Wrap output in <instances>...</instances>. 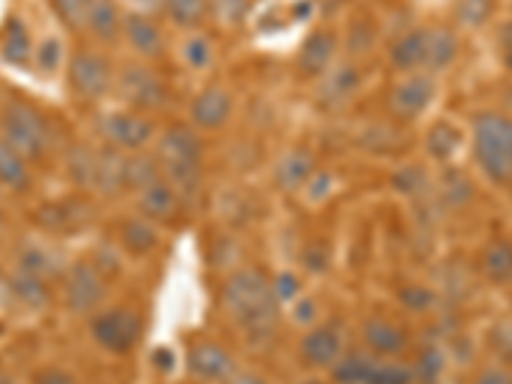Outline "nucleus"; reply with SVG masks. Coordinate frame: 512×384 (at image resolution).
Wrapping results in <instances>:
<instances>
[{
	"label": "nucleus",
	"mask_w": 512,
	"mask_h": 384,
	"mask_svg": "<svg viewBox=\"0 0 512 384\" xmlns=\"http://www.w3.org/2000/svg\"><path fill=\"white\" fill-rule=\"evenodd\" d=\"M221 300L228 318L254 338L269 336L280 320V300L262 269L244 267L228 274L221 287Z\"/></svg>",
	"instance_id": "nucleus-1"
},
{
	"label": "nucleus",
	"mask_w": 512,
	"mask_h": 384,
	"mask_svg": "<svg viewBox=\"0 0 512 384\" xmlns=\"http://www.w3.org/2000/svg\"><path fill=\"white\" fill-rule=\"evenodd\" d=\"M154 157H157L164 180L172 182L187 203L192 192L200 190V182H203V134L195 131L187 121L167 126L164 131H159L157 141H154Z\"/></svg>",
	"instance_id": "nucleus-2"
},
{
	"label": "nucleus",
	"mask_w": 512,
	"mask_h": 384,
	"mask_svg": "<svg viewBox=\"0 0 512 384\" xmlns=\"http://www.w3.org/2000/svg\"><path fill=\"white\" fill-rule=\"evenodd\" d=\"M0 136L31 164L44 162L54 146L52 121L24 98H8L0 105Z\"/></svg>",
	"instance_id": "nucleus-3"
},
{
	"label": "nucleus",
	"mask_w": 512,
	"mask_h": 384,
	"mask_svg": "<svg viewBox=\"0 0 512 384\" xmlns=\"http://www.w3.org/2000/svg\"><path fill=\"white\" fill-rule=\"evenodd\" d=\"M116 62L98 44L72 49L64 67V80L75 100L85 105H98L116 90Z\"/></svg>",
	"instance_id": "nucleus-4"
},
{
	"label": "nucleus",
	"mask_w": 512,
	"mask_h": 384,
	"mask_svg": "<svg viewBox=\"0 0 512 384\" xmlns=\"http://www.w3.org/2000/svg\"><path fill=\"white\" fill-rule=\"evenodd\" d=\"M474 159L492 182L512 180V118L479 113L472 126Z\"/></svg>",
	"instance_id": "nucleus-5"
},
{
	"label": "nucleus",
	"mask_w": 512,
	"mask_h": 384,
	"mask_svg": "<svg viewBox=\"0 0 512 384\" xmlns=\"http://www.w3.org/2000/svg\"><path fill=\"white\" fill-rule=\"evenodd\" d=\"M113 95H118V100L126 108L154 116V111H162L164 105H167L169 88L154 64L131 59V62L118 67Z\"/></svg>",
	"instance_id": "nucleus-6"
},
{
	"label": "nucleus",
	"mask_w": 512,
	"mask_h": 384,
	"mask_svg": "<svg viewBox=\"0 0 512 384\" xmlns=\"http://www.w3.org/2000/svg\"><path fill=\"white\" fill-rule=\"evenodd\" d=\"M98 134L108 149H116L121 154L146 152L157 141L159 128L154 116L134 111V108H113L98 118Z\"/></svg>",
	"instance_id": "nucleus-7"
},
{
	"label": "nucleus",
	"mask_w": 512,
	"mask_h": 384,
	"mask_svg": "<svg viewBox=\"0 0 512 384\" xmlns=\"http://www.w3.org/2000/svg\"><path fill=\"white\" fill-rule=\"evenodd\" d=\"M90 336L108 354L123 356L139 346L144 336V318L136 308L116 305L108 310H95L90 318Z\"/></svg>",
	"instance_id": "nucleus-8"
},
{
	"label": "nucleus",
	"mask_w": 512,
	"mask_h": 384,
	"mask_svg": "<svg viewBox=\"0 0 512 384\" xmlns=\"http://www.w3.org/2000/svg\"><path fill=\"white\" fill-rule=\"evenodd\" d=\"M121 41L128 47L131 57L149 64L162 62L169 54V49H172L169 47V36L162 21L154 13L144 11V8L126 11V16H123Z\"/></svg>",
	"instance_id": "nucleus-9"
},
{
	"label": "nucleus",
	"mask_w": 512,
	"mask_h": 384,
	"mask_svg": "<svg viewBox=\"0 0 512 384\" xmlns=\"http://www.w3.org/2000/svg\"><path fill=\"white\" fill-rule=\"evenodd\" d=\"M436 95V75H431V72H408V75H397V80L390 85L387 108H390L397 121L413 123L420 116H425Z\"/></svg>",
	"instance_id": "nucleus-10"
},
{
	"label": "nucleus",
	"mask_w": 512,
	"mask_h": 384,
	"mask_svg": "<svg viewBox=\"0 0 512 384\" xmlns=\"http://www.w3.org/2000/svg\"><path fill=\"white\" fill-rule=\"evenodd\" d=\"M236 116V98L221 82L205 85L187 103V123L200 134H218Z\"/></svg>",
	"instance_id": "nucleus-11"
},
{
	"label": "nucleus",
	"mask_w": 512,
	"mask_h": 384,
	"mask_svg": "<svg viewBox=\"0 0 512 384\" xmlns=\"http://www.w3.org/2000/svg\"><path fill=\"white\" fill-rule=\"evenodd\" d=\"M108 295L105 274L93 262H75L64 274V305L72 313L93 315Z\"/></svg>",
	"instance_id": "nucleus-12"
},
{
	"label": "nucleus",
	"mask_w": 512,
	"mask_h": 384,
	"mask_svg": "<svg viewBox=\"0 0 512 384\" xmlns=\"http://www.w3.org/2000/svg\"><path fill=\"white\" fill-rule=\"evenodd\" d=\"M333 369L341 384H410L415 379L410 369L374 354L344 356Z\"/></svg>",
	"instance_id": "nucleus-13"
},
{
	"label": "nucleus",
	"mask_w": 512,
	"mask_h": 384,
	"mask_svg": "<svg viewBox=\"0 0 512 384\" xmlns=\"http://www.w3.org/2000/svg\"><path fill=\"white\" fill-rule=\"evenodd\" d=\"M341 52V36L331 26H318L303 39L297 49L295 67L303 80H320L338 62Z\"/></svg>",
	"instance_id": "nucleus-14"
},
{
	"label": "nucleus",
	"mask_w": 512,
	"mask_h": 384,
	"mask_svg": "<svg viewBox=\"0 0 512 384\" xmlns=\"http://www.w3.org/2000/svg\"><path fill=\"white\" fill-rule=\"evenodd\" d=\"M187 372L203 384H223L236 372V361L223 344L200 338L187 349Z\"/></svg>",
	"instance_id": "nucleus-15"
},
{
	"label": "nucleus",
	"mask_w": 512,
	"mask_h": 384,
	"mask_svg": "<svg viewBox=\"0 0 512 384\" xmlns=\"http://www.w3.org/2000/svg\"><path fill=\"white\" fill-rule=\"evenodd\" d=\"M361 82H364V75H361L359 64H354L351 59L336 62L318 80V103L328 111L344 108L346 103H351L359 95Z\"/></svg>",
	"instance_id": "nucleus-16"
},
{
	"label": "nucleus",
	"mask_w": 512,
	"mask_h": 384,
	"mask_svg": "<svg viewBox=\"0 0 512 384\" xmlns=\"http://www.w3.org/2000/svg\"><path fill=\"white\" fill-rule=\"evenodd\" d=\"M34 47V31H31V24L26 21L24 13H8L0 24V59L16 70H31Z\"/></svg>",
	"instance_id": "nucleus-17"
},
{
	"label": "nucleus",
	"mask_w": 512,
	"mask_h": 384,
	"mask_svg": "<svg viewBox=\"0 0 512 384\" xmlns=\"http://www.w3.org/2000/svg\"><path fill=\"white\" fill-rule=\"evenodd\" d=\"M136 195V208H139V216L149 218L152 223H172L185 208V200H182L180 192L175 190V185L169 180H164V175L159 180L149 182L146 187H141Z\"/></svg>",
	"instance_id": "nucleus-18"
},
{
	"label": "nucleus",
	"mask_w": 512,
	"mask_h": 384,
	"mask_svg": "<svg viewBox=\"0 0 512 384\" xmlns=\"http://www.w3.org/2000/svg\"><path fill=\"white\" fill-rule=\"evenodd\" d=\"M177 62L190 75H205L216 67L218 62V44L205 29L180 31L175 47Z\"/></svg>",
	"instance_id": "nucleus-19"
},
{
	"label": "nucleus",
	"mask_w": 512,
	"mask_h": 384,
	"mask_svg": "<svg viewBox=\"0 0 512 384\" xmlns=\"http://www.w3.org/2000/svg\"><path fill=\"white\" fill-rule=\"evenodd\" d=\"M300 354L310 367L333 369L338 361L344 359V336L336 326H328V323L313 326L300 341Z\"/></svg>",
	"instance_id": "nucleus-20"
},
{
	"label": "nucleus",
	"mask_w": 512,
	"mask_h": 384,
	"mask_svg": "<svg viewBox=\"0 0 512 384\" xmlns=\"http://www.w3.org/2000/svg\"><path fill=\"white\" fill-rule=\"evenodd\" d=\"M315 172H318V167H315V157L310 154V149H305V146H292V149L282 152L280 159L274 162L272 180L282 192L295 195V192L305 190V185H308Z\"/></svg>",
	"instance_id": "nucleus-21"
},
{
	"label": "nucleus",
	"mask_w": 512,
	"mask_h": 384,
	"mask_svg": "<svg viewBox=\"0 0 512 384\" xmlns=\"http://www.w3.org/2000/svg\"><path fill=\"white\" fill-rule=\"evenodd\" d=\"M123 16L126 11L118 0H90L88 13H85V34L98 47H111L121 41Z\"/></svg>",
	"instance_id": "nucleus-22"
},
{
	"label": "nucleus",
	"mask_w": 512,
	"mask_h": 384,
	"mask_svg": "<svg viewBox=\"0 0 512 384\" xmlns=\"http://www.w3.org/2000/svg\"><path fill=\"white\" fill-rule=\"evenodd\" d=\"M361 338L367 344L369 354L379 356V359H392V356H400L402 351L408 349V333L405 328H400L395 320L387 318H369L364 326H361Z\"/></svg>",
	"instance_id": "nucleus-23"
},
{
	"label": "nucleus",
	"mask_w": 512,
	"mask_h": 384,
	"mask_svg": "<svg viewBox=\"0 0 512 384\" xmlns=\"http://www.w3.org/2000/svg\"><path fill=\"white\" fill-rule=\"evenodd\" d=\"M425 26H413V29L402 31L387 49L390 67L397 75H408V72H423L425 67Z\"/></svg>",
	"instance_id": "nucleus-24"
},
{
	"label": "nucleus",
	"mask_w": 512,
	"mask_h": 384,
	"mask_svg": "<svg viewBox=\"0 0 512 384\" xmlns=\"http://www.w3.org/2000/svg\"><path fill=\"white\" fill-rule=\"evenodd\" d=\"M425 67L423 72H438L448 70L451 64L459 59V36L454 29H446V26H425Z\"/></svg>",
	"instance_id": "nucleus-25"
},
{
	"label": "nucleus",
	"mask_w": 512,
	"mask_h": 384,
	"mask_svg": "<svg viewBox=\"0 0 512 384\" xmlns=\"http://www.w3.org/2000/svg\"><path fill=\"white\" fill-rule=\"evenodd\" d=\"M0 187L13 195H26L34 187V164L16 152L3 136H0Z\"/></svg>",
	"instance_id": "nucleus-26"
},
{
	"label": "nucleus",
	"mask_w": 512,
	"mask_h": 384,
	"mask_svg": "<svg viewBox=\"0 0 512 384\" xmlns=\"http://www.w3.org/2000/svg\"><path fill=\"white\" fill-rule=\"evenodd\" d=\"M164 18L169 26L177 31H195L205 29L213 18V6L210 0H159Z\"/></svg>",
	"instance_id": "nucleus-27"
},
{
	"label": "nucleus",
	"mask_w": 512,
	"mask_h": 384,
	"mask_svg": "<svg viewBox=\"0 0 512 384\" xmlns=\"http://www.w3.org/2000/svg\"><path fill=\"white\" fill-rule=\"evenodd\" d=\"M67 47H64L62 36L47 34L36 39L34 57H31V70L39 77H57L67 67Z\"/></svg>",
	"instance_id": "nucleus-28"
},
{
	"label": "nucleus",
	"mask_w": 512,
	"mask_h": 384,
	"mask_svg": "<svg viewBox=\"0 0 512 384\" xmlns=\"http://www.w3.org/2000/svg\"><path fill=\"white\" fill-rule=\"evenodd\" d=\"M121 239H123V246H126L131 254H139V256L152 254L159 244L157 223H152L144 216L126 218V221L121 223Z\"/></svg>",
	"instance_id": "nucleus-29"
},
{
	"label": "nucleus",
	"mask_w": 512,
	"mask_h": 384,
	"mask_svg": "<svg viewBox=\"0 0 512 384\" xmlns=\"http://www.w3.org/2000/svg\"><path fill=\"white\" fill-rule=\"evenodd\" d=\"M461 131L451 121H438L433 123L431 131L425 134V152L428 157L438 159V162H446V159L454 157L461 146Z\"/></svg>",
	"instance_id": "nucleus-30"
},
{
	"label": "nucleus",
	"mask_w": 512,
	"mask_h": 384,
	"mask_svg": "<svg viewBox=\"0 0 512 384\" xmlns=\"http://www.w3.org/2000/svg\"><path fill=\"white\" fill-rule=\"evenodd\" d=\"M13 290H16L18 300H24L31 308H41V305L49 303L47 280L24 267H18L16 277H13Z\"/></svg>",
	"instance_id": "nucleus-31"
},
{
	"label": "nucleus",
	"mask_w": 512,
	"mask_h": 384,
	"mask_svg": "<svg viewBox=\"0 0 512 384\" xmlns=\"http://www.w3.org/2000/svg\"><path fill=\"white\" fill-rule=\"evenodd\" d=\"M484 274H487L492 282H507L512 280V244L510 241H495L489 244L484 251L482 259Z\"/></svg>",
	"instance_id": "nucleus-32"
},
{
	"label": "nucleus",
	"mask_w": 512,
	"mask_h": 384,
	"mask_svg": "<svg viewBox=\"0 0 512 384\" xmlns=\"http://www.w3.org/2000/svg\"><path fill=\"white\" fill-rule=\"evenodd\" d=\"M49 6H52L54 16L59 18L64 29L85 34V13H88L85 0H49Z\"/></svg>",
	"instance_id": "nucleus-33"
},
{
	"label": "nucleus",
	"mask_w": 512,
	"mask_h": 384,
	"mask_svg": "<svg viewBox=\"0 0 512 384\" xmlns=\"http://www.w3.org/2000/svg\"><path fill=\"white\" fill-rule=\"evenodd\" d=\"M495 11V0H456V21L466 29H479Z\"/></svg>",
	"instance_id": "nucleus-34"
},
{
	"label": "nucleus",
	"mask_w": 512,
	"mask_h": 384,
	"mask_svg": "<svg viewBox=\"0 0 512 384\" xmlns=\"http://www.w3.org/2000/svg\"><path fill=\"white\" fill-rule=\"evenodd\" d=\"M210 6H213V16L218 21L228 26L244 24V18L249 16L251 0H210Z\"/></svg>",
	"instance_id": "nucleus-35"
},
{
	"label": "nucleus",
	"mask_w": 512,
	"mask_h": 384,
	"mask_svg": "<svg viewBox=\"0 0 512 384\" xmlns=\"http://www.w3.org/2000/svg\"><path fill=\"white\" fill-rule=\"evenodd\" d=\"M441 369H443V356H441V351L428 349L423 356H420L418 372H415L413 377H415V379H423V382L431 384V382H436V377H438V374H441Z\"/></svg>",
	"instance_id": "nucleus-36"
},
{
	"label": "nucleus",
	"mask_w": 512,
	"mask_h": 384,
	"mask_svg": "<svg viewBox=\"0 0 512 384\" xmlns=\"http://www.w3.org/2000/svg\"><path fill=\"white\" fill-rule=\"evenodd\" d=\"M274 287V295H277V300L280 303H285V300H295L297 292H300V282H297L295 274H280L277 280L272 282Z\"/></svg>",
	"instance_id": "nucleus-37"
},
{
	"label": "nucleus",
	"mask_w": 512,
	"mask_h": 384,
	"mask_svg": "<svg viewBox=\"0 0 512 384\" xmlns=\"http://www.w3.org/2000/svg\"><path fill=\"white\" fill-rule=\"evenodd\" d=\"M34 384H77V379L67 369L44 367L34 374Z\"/></svg>",
	"instance_id": "nucleus-38"
},
{
	"label": "nucleus",
	"mask_w": 512,
	"mask_h": 384,
	"mask_svg": "<svg viewBox=\"0 0 512 384\" xmlns=\"http://www.w3.org/2000/svg\"><path fill=\"white\" fill-rule=\"evenodd\" d=\"M423 185V169L418 167H408V169H402L400 172V182H397V187H400L402 192H418V187Z\"/></svg>",
	"instance_id": "nucleus-39"
},
{
	"label": "nucleus",
	"mask_w": 512,
	"mask_h": 384,
	"mask_svg": "<svg viewBox=\"0 0 512 384\" xmlns=\"http://www.w3.org/2000/svg\"><path fill=\"white\" fill-rule=\"evenodd\" d=\"M223 384H272V382H269L267 377H262V374L241 372V369H236V372H233Z\"/></svg>",
	"instance_id": "nucleus-40"
},
{
	"label": "nucleus",
	"mask_w": 512,
	"mask_h": 384,
	"mask_svg": "<svg viewBox=\"0 0 512 384\" xmlns=\"http://www.w3.org/2000/svg\"><path fill=\"white\" fill-rule=\"evenodd\" d=\"M474 384H512V374L505 369H487Z\"/></svg>",
	"instance_id": "nucleus-41"
},
{
	"label": "nucleus",
	"mask_w": 512,
	"mask_h": 384,
	"mask_svg": "<svg viewBox=\"0 0 512 384\" xmlns=\"http://www.w3.org/2000/svg\"><path fill=\"white\" fill-rule=\"evenodd\" d=\"M297 313H300V323H313L315 318L310 313H315V305L310 300H303V303L297 305Z\"/></svg>",
	"instance_id": "nucleus-42"
},
{
	"label": "nucleus",
	"mask_w": 512,
	"mask_h": 384,
	"mask_svg": "<svg viewBox=\"0 0 512 384\" xmlns=\"http://www.w3.org/2000/svg\"><path fill=\"white\" fill-rule=\"evenodd\" d=\"M0 384H16V382H13L6 372H0Z\"/></svg>",
	"instance_id": "nucleus-43"
},
{
	"label": "nucleus",
	"mask_w": 512,
	"mask_h": 384,
	"mask_svg": "<svg viewBox=\"0 0 512 384\" xmlns=\"http://www.w3.org/2000/svg\"><path fill=\"white\" fill-rule=\"evenodd\" d=\"M505 62L512 67V44H507V52H505Z\"/></svg>",
	"instance_id": "nucleus-44"
}]
</instances>
